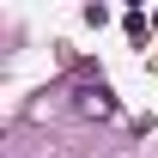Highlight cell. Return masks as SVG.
<instances>
[{"label":"cell","instance_id":"1","mask_svg":"<svg viewBox=\"0 0 158 158\" xmlns=\"http://www.w3.org/2000/svg\"><path fill=\"white\" fill-rule=\"evenodd\" d=\"M73 110H79V116L110 122V116H116V98H110V85H79V91H73Z\"/></svg>","mask_w":158,"mask_h":158},{"label":"cell","instance_id":"2","mask_svg":"<svg viewBox=\"0 0 158 158\" xmlns=\"http://www.w3.org/2000/svg\"><path fill=\"white\" fill-rule=\"evenodd\" d=\"M152 24H158V19H152Z\"/></svg>","mask_w":158,"mask_h":158}]
</instances>
